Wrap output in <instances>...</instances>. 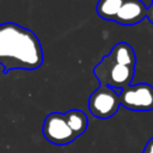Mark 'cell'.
Here are the masks:
<instances>
[{"label": "cell", "mask_w": 153, "mask_h": 153, "mask_svg": "<svg viewBox=\"0 0 153 153\" xmlns=\"http://www.w3.org/2000/svg\"><path fill=\"white\" fill-rule=\"evenodd\" d=\"M93 74L98 79L100 86H109L116 91H122L128 87L134 79L135 67L116 63L105 55L100 62L93 67Z\"/></svg>", "instance_id": "7a4b0ae2"}, {"label": "cell", "mask_w": 153, "mask_h": 153, "mask_svg": "<svg viewBox=\"0 0 153 153\" xmlns=\"http://www.w3.org/2000/svg\"><path fill=\"white\" fill-rule=\"evenodd\" d=\"M123 2L124 0H98L96 7L97 14L104 20L114 22Z\"/></svg>", "instance_id": "9c48e42d"}, {"label": "cell", "mask_w": 153, "mask_h": 153, "mask_svg": "<svg viewBox=\"0 0 153 153\" xmlns=\"http://www.w3.org/2000/svg\"><path fill=\"white\" fill-rule=\"evenodd\" d=\"M43 63V50L37 36L16 23L0 24V65L11 69L33 71Z\"/></svg>", "instance_id": "6da1fadb"}, {"label": "cell", "mask_w": 153, "mask_h": 153, "mask_svg": "<svg viewBox=\"0 0 153 153\" xmlns=\"http://www.w3.org/2000/svg\"><path fill=\"white\" fill-rule=\"evenodd\" d=\"M121 106L120 93L109 86H99L88 98V110L92 116L106 120L112 117Z\"/></svg>", "instance_id": "3957f363"}, {"label": "cell", "mask_w": 153, "mask_h": 153, "mask_svg": "<svg viewBox=\"0 0 153 153\" xmlns=\"http://www.w3.org/2000/svg\"><path fill=\"white\" fill-rule=\"evenodd\" d=\"M142 153H153V137L148 140V142L146 143Z\"/></svg>", "instance_id": "30bf717a"}, {"label": "cell", "mask_w": 153, "mask_h": 153, "mask_svg": "<svg viewBox=\"0 0 153 153\" xmlns=\"http://www.w3.org/2000/svg\"><path fill=\"white\" fill-rule=\"evenodd\" d=\"M65 117H66L68 126L71 127L73 133L76 135V137H79L80 135H82L86 131V129L88 127V118L82 110L72 109V110L65 112Z\"/></svg>", "instance_id": "ba28073f"}, {"label": "cell", "mask_w": 153, "mask_h": 153, "mask_svg": "<svg viewBox=\"0 0 153 153\" xmlns=\"http://www.w3.org/2000/svg\"><path fill=\"white\" fill-rule=\"evenodd\" d=\"M108 56L116 63H120L123 66L135 67V65H136L135 51L131 48V45L126 42H120V43L115 44L112 47L111 51L108 54Z\"/></svg>", "instance_id": "52a82bcc"}, {"label": "cell", "mask_w": 153, "mask_h": 153, "mask_svg": "<svg viewBox=\"0 0 153 153\" xmlns=\"http://www.w3.org/2000/svg\"><path fill=\"white\" fill-rule=\"evenodd\" d=\"M152 4H153V0H152Z\"/></svg>", "instance_id": "8fae6325"}, {"label": "cell", "mask_w": 153, "mask_h": 153, "mask_svg": "<svg viewBox=\"0 0 153 153\" xmlns=\"http://www.w3.org/2000/svg\"><path fill=\"white\" fill-rule=\"evenodd\" d=\"M120 103L131 111L153 110V86L147 82L129 85L120 93Z\"/></svg>", "instance_id": "277c9868"}, {"label": "cell", "mask_w": 153, "mask_h": 153, "mask_svg": "<svg viewBox=\"0 0 153 153\" xmlns=\"http://www.w3.org/2000/svg\"><path fill=\"white\" fill-rule=\"evenodd\" d=\"M42 133L47 141L57 146L68 145L76 139L66 121L65 114L61 112H51L44 118Z\"/></svg>", "instance_id": "5b68a950"}, {"label": "cell", "mask_w": 153, "mask_h": 153, "mask_svg": "<svg viewBox=\"0 0 153 153\" xmlns=\"http://www.w3.org/2000/svg\"><path fill=\"white\" fill-rule=\"evenodd\" d=\"M147 17V6L141 0H124L115 23L121 25H136Z\"/></svg>", "instance_id": "8992f818"}]
</instances>
